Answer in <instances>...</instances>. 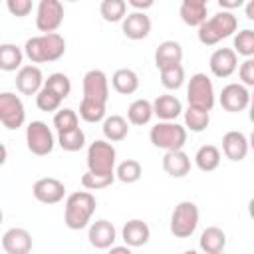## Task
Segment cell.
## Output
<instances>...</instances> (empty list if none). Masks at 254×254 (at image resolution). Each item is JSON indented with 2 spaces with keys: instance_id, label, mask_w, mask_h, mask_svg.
Wrapping results in <instances>:
<instances>
[{
  "instance_id": "ac0fdd59",
  "label": "cell",
  "mask_w": 254,
  "mask_h": 254,
  "mask_svg": "<svg viewBox=\"0 0 254 254\" xmlns=\"http://www.w3.org/2000/svg\"><path fill=\"white\" fill-rule=\"evenodd\" d=\"M151 18L145 12H129L123 22H121V30L125 34V38L129 40H143L151 34Z\"/></svg>"
},
{
  "instance_id": "8fae6325",
  "label": "cell",
  "mask_w": 254,
  "mask_h": 254,
  "mask_svg": "<svg viewBox=\"0 0 254 254\" xmlns=\"http://www.w3.org/2000/svg\"><path fill=\"white\" fill-rule=\"evenodd\" d=\"M83 97L87 101H95L101 105H107L109 99V79L101 69H89L83 75Z\"/></svg>"
},
{
  "instance_id": "9a60e30c",
  "label": "cell",
  "mask_w": 254,
  "mask_h": 254,
  "mask_svg": "<svg viewBox=\"0 0 254 254\" xmlns=\"http://www.w3.org/2000/svg\"><path fill=\"white\" fill-rule=\"evenodd\" d=\"M44 87V73L38 65H22L16 73V89L22 95H36Z\"/></svg>"
},
{
  "instance_id": "9c48e42d",
  "label": "cell",
  "mask_w": 254,
  "mask_h": 254,
  "mask_svg": "<svg viewBox=\"0 0 254 254\" xmlns=\"http://www.w3.org/2000/svg\"><path fill=\"white\" fill-rule=\"evenodd\" d=\"M26 121V107L14 91H0V123L6 129H20Z\"/></svg>"
},
{
  "instance_id": "ffe728a7",
  "label": "cell",
  "mask_w": 254,
  "mask_h": 254,
  "mask_svg": "<svg viewBox=\"0 0 254 254\" xmlns=\"http://www.w3.org/2000/svg\"><path fill=\"white\" fill-rule=\"evenodd\" d=\"M222 153L226 159L238 163L248 155V137L242 131H228L222 137Z\"/></svg>"
},
{
  "instance_id": "7a4b0ae2",
  "label": "cell",
  "mask_w": 254,
  "mask_h": 254,
  "mask_svg": "<svg viewBox=\"0 0 254 254\" xmlns=\"http://www.w3.org/2000/svg\"><path fill=\"white\" fill-rule=\"evenodd\" d=\"M97 208L95 196L89 190H75L65 198L64 222L69 230H81L91 222V216Z\"/></svg>"
},
{
  "instance_id": "f35d334b",
  "label": "cell",
  "mask_w": 254,
  "mask_h": 254,
  "mask_svg": "<svg viewBox=\"0 0 254 254\" xmlns=\"http://www.w3.org/2000/svg\"><path fill=\"white\" fill-rule=\"evenodd\" d=\"M79 117L83 121H87V123H99V121L105 119V105L81 99V103H79Z\"/></svg>"
},
{
  "instance_id": "cb8c5ba5",
  "label": "cell",
  "mask_w": 254,
  "mask_h": 254,
  "mask_svg": "<svg viewBox=\"0 0 254 254\" xmlns=\"http://www.w3.org/2000/svg\"><path fill=\"white\" fill-rule=\"evenodd\" d=\"M206 12H208V4L204 0H183L179 8L181 20L190 28H198L206 20Z\"/></svg>"
},
{
  "instance_id": "83f0119b",
  "label": "cell",
  "mask_w": 254,
  "mask_h": 254,
  "mask_svg": "<svg viewBox=\"0 0 254 254\" xmlns=\"http://www.w3.org/2000/svg\"><path fill=\"white\" fill-rule=\"evenodd\" d=\"M194 165L202 173L216 171L218 165H220V149L216 145H202V147H198V151L194 155Z\"/></svg>"
},
{
  "instance_id": "52a82bcc",
  "label": "cell",
  "mask_w": 254,
  "mask_h": 254,
  "mask_svg": "<svg viewBox=\"0 0 254 254\" xmlns=\"http://www.w3.org/2000/svg\"><path fill=\"white\" fill-rule=\"evenodd\" d=\"M198 218H200V212H198V206L192 202V200H181L173 214H171V234L175 238H189L194 234L196 226H198Z\"/></svg>"
},
{
  "instance_id": "e575fe53",
  "label": "cell",
  "mask_w": 254,
  "mask_h": 254,
  "mask_svg": "<svg viewBox=\"0 0 254 254\" xmlns=\"http://www.w3.org/2000/svg\"><path fill=\"white\" fill-rule=\"evenodd\" d=\"M232 50L236 56H242L244 60L252 58L254 56V30L244 28L238 34H234V48Z\"/></svg>"
},
{
  "instance_id": "2e32d148",
  "label": "cell",
  "mask_w": 254,
  "mask_h": 254,
  "mask_svg": "<svg viewBox=\"0 0 254 254\" xmlns=\"http://www.w3.org/2000/svg\"><path fill=\"white\" fill-rule=\"evenodd\" d=\"M87 238H89V244L97 250H107L113 246V242L117 240V230L115 226L107 220V218H99L95 222L89 224V230H87Z\"/></svg>"
},
{
  "instance_id": "f1b7e54d",
  "label": "cell",
  "mask_w": 254,
  "mask_h": 254,
  "mask_svg": "<svg viewBox=\"0 0 254 254\" xmlns=\"http://www.w3.org/2000/svg\"><path fill=\"white\" fill-rule=\"evenodd\" d=\"M24 50L16 44H0V69L2 71H16L22 67Z\"/></svg>"
},
{
  "instance_id": "f6af8a7d",
  "label": "cell",
  "mask_w": 254,
  "mask_h": 254,
  "mask_svg": "<svg viewBox=\"0 0 254 254\" xmlns=\"http://www.w3.org/2000/svg\"><path fill=\"white\" fill-rule=\"evenodd\" d=\"M244 2L242 0H218V6L224 10V12H232L234 8H240Z\"/></svg>"
},
{
  "instance_id": "b9f144b4",
  "label": "cell",
  "mask_w": 254,
  "mask_h": 254,
  "mask_svg": "<svg viewBox=\"0 0 254 254\" xmlns=\"http://www.w3.org/2000/svg\"><path fill=\"white\" fill-rule=\"evenodd\" d=\"M6 8H8V12H10L12 16L24 18V16H28V14L32 12L34 4H32V0H8V2H6Z\"/></svg>"
},
{
  "instance_id": "7dc6e473",
  "label": "cell",
  "mask_w": 254,
  "mask_h": 254,
  "mask_svg": "<svg viewBox=\"0 0 254 254\" xmlns=\"http://www.w3.org/2000/svg\"><path fill=\"white\" fill-rule=\"evenodd\" d=\"M6 159H8V149L4 147V143H0V167L6 163Z\"/></svg>"
},
{
  "instance_id": "4fadbf2b",
  "label": "cell",
  "mask_w": 254,
  "mask_h": 254,
  "mask_svg": "<svg viewBox=\"0 0 254 254\" xmlns=\"http://www.w3.org/2000/svg\"><path fill=\"white\" fill-rule=\"evenodd\" d=\"M32 194L42 204H56L65 194V185L56 177H42L34 183Z\"/></svg>"
},
{
  "instance_id": "7402d4cb",
  "label": "cell",
  "mask_w": 254,
  "mask_h": 254,
  "mask_svg": "<svg viewBox=\"0 0 254 254\" xmlns=\"http://www.w3.org/2000/svg\"><path fill=\"white\" fill-rule=\"evenodd\" d=\"M181 60H183V46L175 40H165L155 50V65L159 71L181 64Z\"/></svg>"
},
{
  "instance_id": "3957f363",
  "label": "cell",
  "mask_w": 254,
  "mask_h": 254,
  "mask_svg": "<svg viewBox=\"0 0 254 254\" xmlns=\"http://www.w3.org/2000/svg\"><path fill=\"white\" fill-rule=\"evenodd\" d=\"M238 30V18L234 16V12H216L214 16L206 18L200 26H198V42L202 46H216L220 40L230 38L234 32Z\"/></svg>"
},
{
  "instance_id": "c3c4849f",
  "label": "cell",
  "mask_w": 254,
  "mask_h": 254,
  "mask_svg": "<svg viewBox=\"0 0 254 254\" xmlns=\"http://www.w3.org/2000/svg\"><path fill=\"white\" fill-rule=\"evenodd\" d=\"M246 18L248 20H254V2H248L246 4Z\"/></svg>"
},
{
  "instance_id": "bcb514c9",
  "label": "cell",
  "mask_w": 254,
  "mask_h": 254,
  "mask_svg": "<svg viewBox=\"0 0 254 254\" xmlns=\"http://www.w3.org/2000/svg\"><path fill=\"white\" fill-rule=\"evenodd\" d=\"M107 254H133V250L123 244V246H111V248H107Z\"/></svg>"
},
{
  "instance_id": "277c9868",
  "label": "cell",
  "mask_w": 254,
  "mask_h": 254,
  "mask_svg": "<svg viewBox=\"0 0 254 254\" xmlns=\"http://www.w3.org/2000/svg\"><path fill=\"white\" fill-rule=\"evenodd\" d=\"M149 139L157 149L167 151H181L187 143V129L177 121H159L151 127Z\"/></svg>"
},
{
  "instance_id": "681fc988",
  "label": "cell",
  "mask_w": 254,
  "mask_h": 254,
  "mask_svg": "<svg viewBox=\"0 0 254 254\" xmlns=\"http://www.w3.org/2000/svg\"><path fill=\"white\" fill-rule=\"evenodd\" d=\"M183 254H198V252H196V250H185Z\"/></svg>"
},
{
  "instance_id": "74e56055",
  "label": "cell",
  "mask_w": 254,
  "mask_h": 254,
  "mask_svg": "<svg viewBox=\"0 0 254 254\" xmlns=\"http://www.w3.org/2000/svg\"><path fill=\"white\" fill-rule=\"evenodd\" d=\"M161 83L167 89H179L185 83V67L181 64L161 69Z\"/></svg>"
},
{
  "instance_id": "ab89813d",
  "label": "cell",
  "mask_w": 254,
  "mask_h": 254,
  "mask_svg": "<svg viewBox=\"0 0 254 254\" xmlns=\"http://www.w3.org/2000/svg\"><path fill=\"white\" fill-rule=\"evenodd\" d=\"M115 181V173L113 175H95V173H83L81 175V185L87 190H99V189H107L111 187Z\"/></svg>"
},
{
  "instance_id": "ba28073f",
  "label": "cell",
  "mask_w": 254,
  "mask_h": 254,
  "mask_svg": "<svg viewBox=\"0 0 254 254\" xmlns=\"http://www.w3.org/2000/svg\"><path fill=\"white\" fill-rule=\"evenodd\" d=\"M26 145H28V151L36 157L50 155L56 147V137H54L52 129L48 127V123H44V121L28 123V127H26Z\"/></svg>"
},
{
  "instance_id": "603a6c76",
  "label": "cell",
  "mask_w": 254,
  "mask_h": 254,
  "mask_svg": "<svg viewBox=\"0 0 254 254\" xmlns=\"http://www.w3.org/2000/svg\"><path fill=\"white\" fill-rule=\"evenodd\" d=\"M163 171L173 179H183L190 173V157L181 151H167L163 155Z\"/></svg>"
},
{
  "instance_id": "60d3db41",
  "label": "cell",
  "mask_w": 254,
  "mask_h": 254,
  "mask_svg": "<svg viewBox=\"0 0 254 254\" xmlns=\"http://www.w3.org/2000/svg\"><path fill=\"white\" fill-rule=\"evenodd\" d=\"M36 105H38L40 111L50 113V111H58V109H60L62 99H60L54 91H50L48 87H42V89L36 93Z\"/></svg>"
},
{
  "instance_id": "e0dca14e",
  "label": "cell",
  "mask_w": 254,
  "mask_h": 254,
  "mask_svg": "<svg viewBox=\"0 0 254 254\" xmlns=\"http://www.w3.org/2000/svg\"><path fill=\"white\" fill-rule=\"evenodd\" d=\"M32 246V234L26 228H8L2 234V248L6 254H30Z\"/></svg>"
},
{
  "instance_id": "44dd1931",
  "label": "cell",
  "mask_w": 254,
  "mask_h": 254,
  "mask_svg": "<svg viewBox=\"0 0 254 254\" xmlns=\"http://www.w3.org/2000/svg\"><path fill=\"white\" fill-rule=\"evenodd\" d=\"M151 105H153V115L159 117V121H175L183 113V103L179 101V97L171 93L157 95L151 101Z\"/></svg>"
},
{
  "instance_id": "4316f807",
  "label": "cell",
  "mask_w": 254,
  "mask_h": 254,
  "mask_svg": "<svg viewBox=\"0 0 254 254\" xmlns=\"http://www.w3.org/2000/svg\"><path fill=\"white\" fill-rule=\"evenodd\" d=\"M101 131H103L105 141H109V143H119V141H123V139L129 135V123H127V119L121 117V115H109V117L103 119Z\"/></svg>"
},
{
  "instance_id": "7bdbcfd3",
  "label": "cell",
  "mask_w": 254,
  "mask_h": 254,
  "mask_svg": "<svg viewBox=\"0 0 254 254\" xmlns=\"http://www.w3.org/2000/svg\"><path fill=\"white\" fill-rule=\"evenodd\" d=\"M238 75H240V83L244 87H252L254 85V60L248 58L240 64L238 67Z\"/></svg>"
},
{
  "instance_id": "d590c367",
  "label": "cell",
  "mask_w": 254,
  "mask_h": 254,
  "mask_svg": "<svg viewBox=\"0 0 254 254\" xmlns=\"http://www.w3.org/2000/svg\"><path fill=\"white\" fill-rule=\"evenodd\" d=\"M44 87H48L50 91H54L62 101L71 93V81L65 73L62 71H56V73H50L48 79H44Z\"/></svg>"
},
{
  "instance_id": "816d5d0a",
  "label": "cell",
  "mask_w": 254,
  "mask_h": 254,
  "mask_svg": "<svg viewBox=\"0 0 254 254\" xmlns=\"http://www.w3.org/2000/svg\"><path fill=\"white\" fill-rule=\"evenodd\" d=\"M216 254H226V252H224V250H222V252H216Z\"/></svg>"
},
{
  "instance_id": "4dcf8cb0",
  "label": "cell",
  "mask_w": 254,
  "mask_h": 254,
  "mask_svg": "<svg viewBox=\"0 0 254 254\" xmlns=\"http://www.w3.org/2000/svg\"><path fill=\"white\" fill-rule=\"evenodd\" d=\"M183 117H185L183 127L187 131H192V133H202L210 123V113L202 111V109H196V107H187L183 111Z\"/></svg>"
},
{
  "instance_id": "836d02e7",
  "label": "cell",
  "mask_w": 254,
  "mask_h": 254,
  "mask_svg": "<svg viewBox=\"0 0 254 254\" xmlns=\"http://www.w3.org/2000/svg\"><path fill=\"white\" fill-rule=\"evenodd\" d=\"M56 143H58L64 151H67V153H75V151L83 149V145H85V133L81 131V127H75V129H71V131L58 133Z\"/></svg>"
},
{
  "instance_id": "5bb4252c",
  "label": "cell",
  "mask_w": 254,
  "mask_h": 254,
  "mask_svg": "<svg viewBox=\"0 0 254 254\" xmlns=\"http://www.w3.org/2000/svg\"><path fill=\"white\" fill-rule=\"evenodd\" d=\"M208 67L214 77H220V79L230 77L238 67V56L234 54L232 48H218L210 54Z\"/></svg>"
},
{
  "instance_id": "ee69618b",
  "label": "cell",
  "mask_w": 254,
  "mask_h": 254,
  "mask_svg": "<svg viewBox=\"0 0 254 254\" xmlns=\"http://www.w3.org/2000/svg\"><path fill=\"white\" fill-rule=\"evenodd\" d=\"M127 6L135 8L133 12H145L147 8H153V0H145V2H141V0H127Z\"/></svg>"
},
{
  "instance_id": "7c38bea8",
  "label": "cell",
  "mask_w": 254,
  "mask_h": 254,
  "mask_svg": "<svg viewBox=\"0 0 254 254\" xmlns=\"http://www.w3.org/2000/svg\"><path fill=\"white\" fill-rule=\"evenodd\" d=\"M218 103L228 113H240L250 105V91L242 83H228L218 95Z\"/></svg>"
},
{
  "instance_id": "6da1fadb",
  "label": "cell",
  "mask_w": 254,
  "mask_h": 254,
  "mask_svg": "<svg viewBox=\"0 0 254 254\" xmlns=\"http://www.w3.org/2000/svg\"><path fill=\"white\" fill-rule=\"evenodd\" d=\"M65 54V40L62 34H40L24 44V56L32 64H50L58 62Z\"/></svg>"
},
{
  "instance_id": "f907efd6",
  "label": "cell",
  "mask_w": 254,
  "mask_h": 254,
  "mask_svg": "<svg viewBox=\"0 0 254 254\" xmlns=\"http://www.w3.org/2000/svg\"><path fill=\"white\" fill-rule=\"evenodd\" d=\"M2 220H4V212L0 210V224H2Z\"/></svg>"
},
{
  "instance_id": "d6a6232c",
  "label": "cell",
  "mask_w": 254,
  "mask_h": 254,
  "mask_svg": "<svg viewBox=\"0 0 254 254\" xmlns=\"http://www.w3.org/2000/svg\"><path fill=\"white\" fill-rule=\"evenodd\" d=\"M99 14L105 22H123L127 16V2L125 0H103L99 4Z\"/></svg>"
},
{
  "instance_id": "5b68a950",
  "label": "cell",
  "mask_w": 254,
  "mask_h": 254,
  "mask_svg": "<svg viewBox=\"0 0 254 254\" xmlns=\"http://www.w3.org/2000/svg\"><path fill=\"white\" fill-rule=\"evenodd\" d=\"M87 171L95 175H113L115 173V161H117V151L113 143L105 139H97L89 143L87 147Z\"/></svg>"
},
{
  "instance_id": "484cf974",
  "label": "cell",
  "mask_w": 254,
  "mask_h": 254,
  "mask_svg": "<svg viewBox=\"0 0 254 254\" xmlns=\"http://www.w3.org/2000/svg\"><path fill=\"white\" fill-rule=\"evenodd\" d=\"M111 85L117 93L121 95H131L139 89V75L137 71L129 69V67H119L113 75H111Z\"/></svg>"
},
{
  "instance_id": "8d00e7d4",
  "label": "cell",
  "mask_w": 254,
  "mask_h": 254,
  "mask_svg": "<svg viewBox=\"0 0 254 254\" xmlns=\"http://www.w3.org/2000/svg\"><path fill=\"white\" fill-rule=\"evenodd\" d=\"M54 127L58 133H65V131H71L75 127H79V117L73 109L69 107H64V109H58L56 115H54Z\"/></svg>"
},
{
  "instance_id": "f546056e",
  "label": "cell",
  "mask_w": 254,
  "mask_h": 254,
  "mask_svg": "<svg viewBox=\"0 0 254 254\" xmlns=\"http://www.w3.org/2000/svg\"><path fill=\"white\" fill-rule=\"evenodd\" d=\"M153 119V105L149 99H135L127 107V123L131 125H147Z\"/></svg>"
},
{
  "instance_id": "d6986e66",
  "label": "cell",
  "mask_w": 254,
  "mask_h": 254,
  "mask_svg": "<svg viewBox=\"0 0 254 254\" xmlns=\"http://www.w3.org/2000/svg\"><path fill=\"white\" fill-rule=\"evenodd\" d=\"M121 238L125 242V246L129 248H139V246H145L151 238V228L147 222H143L141 218H131L123 224V230H121Z\"/></svg>"
},
{
  "instance_id": "30bf717a",
  "label": "cell",
  "mask_w": 254,
  "mask_h": 254,
  "mask_svg": "<svg viewBox=\"0 0 254 254\" xmlns=\"http://www.w3.org/2000/svg\"><path fill=\"white\" fill-rule=\"evenodd\" d=\"M64 4L60 0H40L36 10V28L42 34H54L64 22Z\"/></svg>"
},
{
  "instance_id": "1f68e13d",
  "label": "cell",
  "mask_w": 254,
  "mask_h": 254,
  "mask_svg": "<svg viewBox=\"0 0 254 254\" xmlns=\"http://www.w3.org/2000/svg\"><path fill=\"white\" fill-rule=\"evenodd\" d=\"M141 175H143V167L135 159H125V161H121L115 167V179L121 181V183H125V185L137 183L141 179Z\"/></svg>"
},
{
  "instance_id": "8992f818",
  "label": "cell",
  "mask_w": 254,
  "mask_h": 254,
  "mask_svg": "<svg viewBox=\"0 0 254 254\" xmlns=\"http://www.w3.org/2000/svg\"><path fill=\"white\" fill-rule=\"evenodd\" d=\"M187 101L189 107H196L202 111H212L214 103H216V93H214V85L212 79L206 73H194L189 79L187 85Z\"/></svg>"
},
{
  "instance_id": "d4e9b609",
  "label": "cell",
  "mask_w": 254,
  "mask_h": 254,
  "mask_svg": "<svg viewBox=\"0 0 254 254\" xmlns=\"http://www.w3.org/2000/svg\"><path fill=\"white\" fill-rule=\"evenodd\" d=\"M198 246L204 254H216L222 252L226 248V234L222 228L218 226H208L202 230L200 238H198Z\"/></svg>"
}]
</instances>
